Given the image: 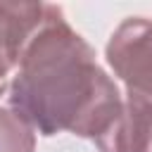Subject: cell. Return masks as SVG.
Listing matches in <instances>:
<instances>
[{
	"label": "cell",
	"mask_w": 152,
	"mask_h": 152,
	"mask_svg": "<svg viewBox=\"0 0 152 152\" xmlns=\"http://www.w3.org/2000/svg\"><path fill=\"white\" fill-rule=\"evenodd\" d=\"M10 71H12V66H10V64H5V62H0V95H2V93H5V88H7Z\"/></svg>",
	"instance_id": "8992f818"
},
{
	"label": "cell",
	"mask_w": 152,
	"mask_h": 152,
	"mask_svg": "<svg viewBox=\"0 0 152 152\" xmlns=\"http://www.w3.org/2000/svg\"><path fill=\"white\" fill-rule=\"evenodd\" d=\"M107 59L128 86V95L152 100V21H124L107 45Z\"/></svg>",
	"instance_id": "7a4b0ae2"
},
{
	"label": "cell",
	"mask_w": 152,
	"mask_h": 152,
	"mask_svg": "<svg viewBox=\"0 0 152 152\" xmlns=\"http://www.w3.org/2000/svg\"><path fill=\"white\" fill-rule=\"evenodd\" d=\"M12 107L45 135L71 131L97 140L116 121L124 102L90 45L66 24L62 10L50 5L17 64Z\"/></svg>",
	"instance_id": "6da1fadb"
},
{
	"label": "cell",
	"mask_w": 152,
	"mask_h": 152,
	"mask_svg": "<svg viewBox=\"0 0 152 152\" xmlns=\"http://www.w3.org/2000/svg\"><path fill=\"white\" fill-rule=\"evenodd\" d=\"M50 5L0 2V59L17 69L21 52L43 26Z\"/></svg>",
	"instance_id": "277c9868"
},
{
	"label": "cell",
	"mask_w": 152,
	"mask_h": 152,
	"mask_svg": "<svg viewBox=\"0 0 152 152\" xmlns=\"http://www.w3.org/2000/svg\"><path fill=\"white\" fill-rule=\"evenodd\" d=\"M95 142L102 152H152V100L128 95L116 121Z\"/></svg>",
	"instance_id": "3957f363"
},
{
	"label": "cell",
	"mask_w": 152,
	"mask_h": 152,
	"mask_svg": "<svg viewBox=\"0 0 152 152\" xmlns=\"http://www.w3.org/2000/svg\"><path fill=\"white\" fill-rule=\"evenodd\" d=\"M0 152H33L31 126L10 109H0Z\"/></svg>",
	"instance_id": "5b68a950"
}]
</instances>
